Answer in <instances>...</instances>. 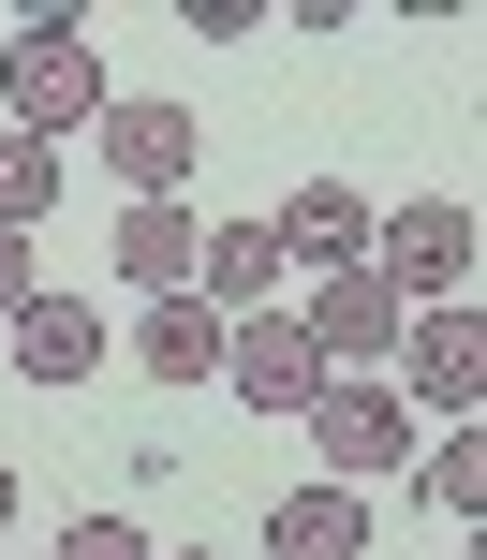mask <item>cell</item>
<instances>
[{"instance_id": "obj_13", "label": "cell", "mask_w": 487, "mask_h": 560, "mask_svg": "<svg viewBox=\"0 0 487 560\" xmlns=\"http://www.w3.org/2000/svg\"><path fill=\"white\" fill-rule=\"evenodd\" d=\"M134 369H148V384H222V310H193V295H148Z\"/></svg>"}, {"instance_id": "obj_14", "label": "cell", "mask_w": 487, "mask_h": 560, "mask_svg": "<svg viewBox=\"0 0 487 560\" xmlns=\"http://www.w3.org/2000/svg\"><path fill=\"white\" fill-rule=\"evenodd\" d=\"M59 177H74V148H45V133H0V236H30L59 207Z\"/></svg>"}, {"instance_id": "obj_8", "label": "cell", "mask_w": 487, "mask_h": 560, "mask_svg": "<svg viewBox=\"0 0 487 560\" xmlns=\"http://www.w3.org/2000/svg\"><path fill=\"white\" fill-rule=\"evenodd\" d=\"M266 252L281 266H370V192H355V177H295L281 207H266Z\"/></svg>"}, {"instance_id": "obj_12", "label": "cell", "mask_w": 487, "mask_h": 560, "mask_svg": "<svg viewBox=\"0 0 487 560\" xmlns=\"http://www.w3.org/2000/svg\"><path fill=\"white\" fill-rule=\"evenodd\" d=\"M118 280H134V295H193V252H207V222L193 207H118Z\"/></svg>"}, {"instance_id": "obj_1", "label": "cell", "mask_w": 487, "mask_h": 560, "mask_svg": "<svg viewBox=\"0 0 487 560\" xmlns=\"http://www.w3.org/2000/svg\"><path fill=\"white\" fill-rule=\"evenodd\" d=\"M104 104H118V74H104V45L74 30V0H30L15 45H0V118L59 148V133H89Z\"/></svg>"}, {"instance_id": "obj_7", "label": "cell", "mask_w": 487, "mask_h": 560, "mask_svg": "<svg viewBox=\"0 0 487 560\" xmlns=\"http://www.w3.org/2000/svg\"><path fill=\"white\" fill-rule=\"evenodd\" d=\"M295 325H311V354H325V384H340V369H384V354H399V325H414V310L384 295L370 266H325V280H311V310H295Z\"/></svg>"}, {"instance_id": "obj_20", "label": "cell", "mask_w": 487, "mask_h": 560, "mask_svg": "<svg viewBox=\"0 0 487 560\" xmlns=\"http://www.w3.org/2000/svg\"><path fill=\"white\" fill-rule=\"evenodd\" d=\"M148 560H222V546H148Z\"/></svg>"}, {"instance_id": "obj_16", "label": "cell", "mask_w": 487, "mask_h": 560, "mask_svg": "<svg viewBox=\"0 0 487 560\" xmlns=\"http://www.w3.org/2000/svg\"><path fill=\"white\" fill-rule=\"evenodd\" d=\"M45 560H148V532H134V516H74Z\"/></svg>"}, {"instance_id": "obj_5", "label": "cell", "mask_w": 487, "mask_h": 560, "mask_svg": "<svg viewBox=\"0 0 487 560\" xmlns=\"http://www.w3.org/2000/svg\"><path fill=\"white\" fill-rule=\"evenodd\" d=\"M89 148H104V163H118V192H134V207H177V192H193V104H163V89H118V104L104 118H89Z\"/></svg>"}, {"instance_id": "obj_6", "label": "cell", "mask_w": 487, "mask_h": 560, "mask_svg": "<svg viewBox=\"0 0 487 560\" xmlns=\"http://www.w3.org/2000/svg\"><path fill=\"white\" fill-rule=\"evenodd\" d=\"M222 398L236 413H311L325 398V354L295 310H252V325H222Z\"/></svg>"}, {"instance_id": "obj_4", "label": "cell", "mask_w": 487, "mask_h": 560, "mask_svg": "<svg viewBox=\"0 0 487 560\" xmlns=\"http://www.w3.org/2000/svg\"><path fill=\"white\" fill-rule=\"evenodd\" d=\"M384 384H399L414 413H443V428H473V398H487V325H473V295H443V310H414V325H399V354H384Z\"/></svg>"}, {"instance_id": "obj_15", "label": "cell", "mask_w": 487, "mask_h": 560, "mask_svg": "<svg viewBox=\"0 0 487 560\" xmlns=\"http://www.w3.org/2000/svg\"><path fill=\"white\" fill-rule=\"evenodd\" d=\"M414 472H429V502H443V516H473V502H487V443H473V428L414 443Z\"/></svg>"}, {"instance_id": "obj_17", "label": "cell", "mask_w": 487, "mask_h": 560, "mask_svg": "<svg viewBox=\"0 0 487 560\" xmlns=\"http://www.w3.org/2000/svg\"><path fill=\"white\" fill-rule=\"evenodd\" d=\"M177 30H193V45H252L266 0H177Z\"/></svg>"}, {"instance_id": "obj_18", "label": "cell", "mask_w": 487, "mask_h": 560, "mask_svg": "<svg viewBox=\"0 0 487 560\" xmlns=\"http://www.w3.org/2000/svg\"><path fill=\"white\" fill-rule=\"evenodd\" d=\"M30 295H45V280H30V236H0V325H15Z\"/></svg>"}, {"instance_id": "obj_19", "label": "cell", "mask_w": 487, "mask_h": 560, "mask_svg": "<svg viewBox=\"0 0 487 560\" xmlns=\"http://www.w3.org/2000/svg\"><path fill=\"white\" fill-rule=\"evenodd\" d=\"M0 532H15V457H0Z\"/></svg>"}, {"instance_id": "obj_9", "label": "cell", "mask_w": 487, "mask_h": 560, "mask_svg": "<svg viewBox=\"0 0 487 560\" xmlns=\"http://www.w3.org/2000/svg\"><path fill=\"white\" fill-rule=\"evenodd\" d=\"M281 252H266V222H207V252H193V310H222V325H252V310H281Z\"/></svg>"}, {"instance_id": "obj_11", "label": "cell", "mask_w": 487, "mask_h": 560, "mask_svg": "<svg viewBox=\"0 0 487 560\" xmlns=\"http://www.w3.org/2000/svg\"><path fill=\"white\" fill-rule=\"evenodd\" d=\"M266 560H370V502H355V487H281V502H266Z\"/></svg>"}, {"instance_id": "obj_10", "label": "cell", "mask_w": 487, "mask_h": 560, "mask_svg": "<svg viewBox=\"0 0 487 560\" xmlns=\"http://www.w3.org/2000/svg\"><path fill=\"white\" fill-rule=\"evenodd\" d=\"M89 369H104V310H89V295H30L15 310V384H59V398H74Z\"/></svg>"}, {"instance_id": "obj_3", "label": "cell", "mask_w": 487, "mask_h": 560, "mask_svg": "<svg viewBox=\"0 0 487 560\" xmlns=\"http://www.w3.org/2000/svg\"><path fill=\"white\" fill-rule=\"evenodd\" d=\"M414 398L384 384V369H340V384L311 398V457H325V487H384V472H414Z\"/></svg>"}, {"instance_id": "obj_2", "label": "cell", "mask_w": 487, "mask_h": 560, "mask_svg": "<svg viewBox=\"0 0 487 560\" xmlns=\"http://www.w3.org/2000/svg\"><path fill=\"white\" fill-rule=\"evenodd\" d=\"M473 192H414V207H370V280L399 310H443V295H473Z\"/></svg>"}]
</instances>
